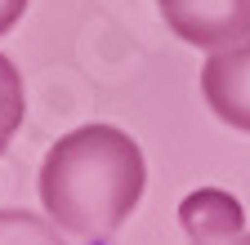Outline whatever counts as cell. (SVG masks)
Instances as JSON below:
<instances>
[{
	"label": "cell",
	"mask_w": 250,
	"mask_h": 245,
	"mask_svg": "<svg viewBox=\"0 0 250 245\" xmlns=\"http://www.w3.org/2000/svg\"><path fill=\"white\" fill-rule=\"evenodd\" d=\"M41 205L76 241H107L125 227L147 188L139 143L116 125H81L62 134L41 161Z\"/></svg>",
	"instance_id": "cell-1"
},
{
	"label": "cell",
	"mask_w": 250,
	"mask_h": 245,
	"mask_svg": "<svg viewBox=\"0 0 250 245\" xmlns=\"http://www.w3.org/2000/svg\"><path fill=\"white\" fill-rule=\"evenodd\" d=\"M166 27L197 45V49H224L250 36V0H156Z\"/></svg>",
	"instance_id": "cell-2"
},
{
	"label": "cell",
	"mask_w": 250,
	"mask_h": 245,
	"mask_svg": "<svg viewBox=\"0 0 250 245\" xmlns=\"http://www.w3.org/2000/svg\"><path fill=\"white\" fill-rule=\"evenodd\" d=\"M201 94L224 125L250 134V36L224 49H210L201 67Z\"/></svg>",
	"instance_id": "cell-3"
},
{
	"label": "cell",
	"mask_w": 250,
	"mask_h": 245,
	"mask_svg": "<svg viewBox=\"0 0 250 245\" xmlns=\"http://www.w3.org/2000/svg\"><path fill=\"white\" fill-rule=\"evenodd\" d=\"M22 116H27V89H22V76L18 67L0 54V156L9 151L14 134L22 130Z\"/></svg>",
	"instance_id": "cell-5"
},
{
	"label": "cell",
	"mask_w": 250,
	"mask_h": 245,
	"mask_svg": "<svg viewBox=\"0 0 250 245\" xmlns=\"http://www.w3.org/2000/svg\"><path fill=\"white\" fill-rule=\"evenodd\" d=\"M22 14H27V0H0V36H5L9 27H18Z\"/></svg>",
	"instance_id": "cell-7"
},
{
	"label": "cell",
	"mask_w": 250,
	"mask_h": 245,
	"mask_svg": "<svg viewBox=\"0 0 250 245\" xmlns=\"http://www.w3.org/2000/svg\"><path fill=\"white\" fill-rule=\"evenodd\" d=\"M179 223L192 241H246L241 201L224 188H197L179 205Z\"/></svg>",
	"instance_id": "cell-4"
},
{
	"label": "cell",
	"mask_w": 250,
	"mask_h": 245,
	"mask_svg": "<svg viewBox=\"0 0 250 245\" xmlns=\"http://www.w3.org/2000/svg\"><path fill=\"white\" fill-rule=\"evenodd\" d=\"M58 223L49 219H36V214H22V209H0V241H58Z\"/></svg>",
	"instance_id": "cell-6"
}]
</instances>
